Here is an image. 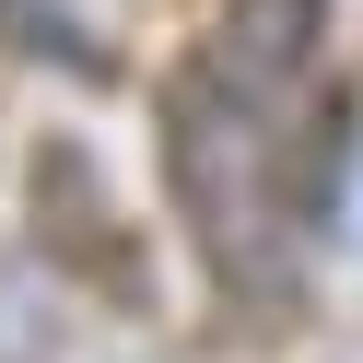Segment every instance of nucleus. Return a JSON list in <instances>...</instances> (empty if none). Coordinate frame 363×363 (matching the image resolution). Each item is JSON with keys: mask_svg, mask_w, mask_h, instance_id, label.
Returning a JSON list of instances; mask_svg holds the SVG:
<instances>
[{"mask_svg": "<svg viewBox=\"0 0 363 363\" xmlns=\"http://www.w3.org/2000/svg\"><path fill=\"white\" fill-rule=\"evenodd\" d=\"M316 48H328V0H223L199 71H223L235 94H258V106H281L293 82L316 71Z\"/></svg>", "mask_w": 363, "mask_h": 363, "instance_id": "7ed1b4c3", "label": "nucleus"}, {"mask_svg": "<svg viewBox=\"0 0 363 363\" xmlns=\"http://www.w3.org/2000/svg\"><path fill=\"white\" fill-rule=\"evenodd\" d=\"M164 188L188 211L211 281L281 316L293 305V188L269 152V106L235 94L223 71H176L164 82Z\"/></svg>", "mask_w": 363, "mask_h": 363, "instance_id": "f257e3e1", "label": "nucleus"}, {"mask_svg": "<svg viewBox=\"0 0 363 363\" xmlns=\"http://www.w3.org/2000/svg\"><path fill=\"white\" fill-rule=\"evenodd\" d=\"M35 246H48L82 293H106V305H129V316L152 305L141 223L118 211V188H106V164L82 141H35Z\"/></svg>", "mask_w": 363, "mask_h": 363, "instance_id": "f03ea898", "label": "nucleus"}]
</instances>
